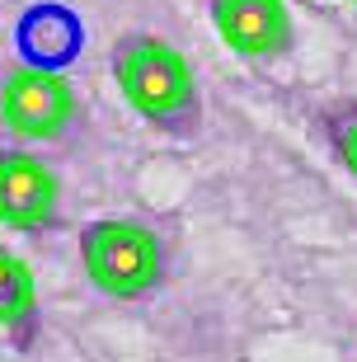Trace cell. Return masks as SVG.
<instances>
[{"mask_svg":"<svg viewBox=\"0 0 357 362\" xmlns=\"http://www.w3.org/2000/svg\"><path fill=\"white\" fill-rule=\"evenodd\" d=\"M80 255H85L90 282L108 296H141L160 278L156 230H146L141 221H127V216L94 221L85 230V240H80Z\"/></svg>","mask_w":357,"mask_h":362,"instance_id":"2","label":"cell"},{"mask_svg":"<svg viewBox=\"0 0 357 362\" xmlns=\"http://www.w3.org/2000/svg\"><path fill=\"white\" fill-rule=\"evenodd\" d=\"M57 212V175L38 156L10 151L0 156V221L19 230H33L52 221Z\"/></svg>","mask_w":357,"mask_h":362,"instance_id":"5","label":"cell"},{"mask_svg":"<svg viewBox=\"0 0 357 362\" xmlns=\"http://www.w3.org/2000/svg\"><path fill=\"white\" fill-rule=\"evenodd\" d=\"M0 118L19 136H42L47 141V136L66 132V122L76 118V90L66 85L62 71L19 66L0 90Z\"/></svg>","mask_w":357,"mask_h":362,"instance_id":"3","label":"cell"},{"mask_svg":"<svg viewBox=\"0 0 357 362\" xmlns=\"http://www.w3.org/2000/svg\"><path fill=\"white\" fill-rule=\"evenodd\" d=\"M33 315V273L24 259L0 250V325H19Z\"/></svg>","mask_w":357,"mask_h":362,"instance_id":"7","label":"cell"},{"mask_svg":"<svg viewBox=\"0 0 357 362\" xmlns=\"http://www.w3.org/2000/svg\"><path fill=\"white\" fill-rule=\"evenodd\" d=\"M339 156H344V165L357 175V113H348L344 127H339Z\"/></svg>","mask_w":357,"mask_h":362,"instance_id":"8","label":"cell"},{"mask_svg":"<svg viewBox=\"0 0 357 362\" xmlns=\"http://www.w3.org/2000/svg\"><path fill=\"white\" fill-rule=\"evenodd\" d=\"M348 5H357V0H348Z\"/></svg>","mask_w":357,"mask_h":362,"instance_id":"9","label":"cell"},{"mask_svg":"<svg viewBox=\"0 0 357 362\" xmlns=\"http://www.w3.org/2000/svg\"><path fill=\"white\" fill-rule=\"evenodd\" d=\"M80 28L71 14L62 10H38L24 19V52L33 57V66L38 71H52V62H62V57H71V47H76Z\"/></svg>","mask_w":357,"mask_h":362,"instance_id":"6","label":"cell"},{"mask_svg":"<svg viewBox=\"0 0 357 362\" xmlns=\"http://www.w3.org/2000/svg\"><path fill=\"white\" fill-rule=\"evenodd\" d=\"M212 24L240 57H278L291 38L287 0H212Z\"/></svg>","mask_w":357,"mask_h":362,"instance_id":"4","label":"cell"},{"mask_svg":"<svg viewBox=\"0 0 357 362\" xmlns=\"http://www.w3.org/2000/svg\"><path fill=\"white\" fill-rule=\"evenodd\" d=\"M113 76H118L122 99L141 113V118L170 122L193 108V66L184 62L179 47L160 38H132L122 42L113 57Z\"/></svg>","mask_w":357,"mask_h":362,"instance_id":"1","label":"cell"}]
</instances>
